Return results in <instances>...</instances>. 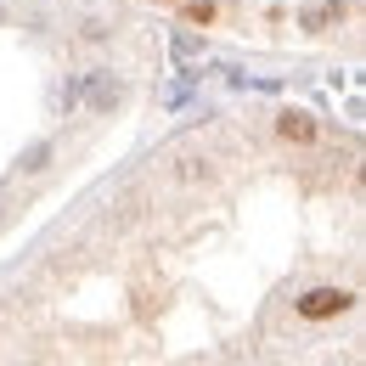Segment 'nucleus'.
Returning <instances> with one entry per match:
<instances>
[{
    "instance_id": "obj_1",
    "label": "nucleus",
    "mask_w": 366,
    "mask_h": 366,
    "mask_svg": "<svg viewBox=\"0 0 366 366\" xmlns=\"http://www.w3.org/2000/svg\"><path fill=\"white\" fill-rule=\"evenodd\" d=\"M293 310H299L305 321H338V316H350V310H355V293L327 282V287H310V293H299V299H293Z\"/></svg>"
},
{
    "instance_id": "obj_2",
    "label": "nucleus",
    "mask_w": 366,
    "mask_h": 366,
    "mask_svg": "<svg viewBox=\"0 0 366 366\" xmlns=\"http://www.w3.org/2000/svg\"><path fill=\"white\" fill-rule=\"evenodd\" d=\"M276 136L287 141V147H310V141L321 136V124L305 113V107H282V113H276Z\"/></svg>"
},
{
    "instance_id": "obj_3",
    "label": "nucleus",
    "mask_w": 366,
    "mask_h": 366,
    "mask_svg": "<svg viewBox=\"0 0 366 366\" xmlns=\"http://www.w3.org/2000/svg\"><path fill=\"white\" fill-rule=\"evenodd\" d=\"M181 17L192 29H214V23H220V6H214V0H181Z\"/></svg>"
},
{
    "instance_id": "obj_4",
    "label": "nucleus",
    "mask_w": 366,
    "mask_h": 366,
    "mask_svg": "<svg viewBox=\"0 0 366 366\" xmlns=\"http://www.w3.org/2000/svg\"><path fill=\"white\" fill-rule=\"evenodd\" d=\"M344 11H350L344 0H327V6H316V11L305 17V29H310V34H327V23H332V17H344Z\"/></svg>"
},
{
    "instance_id": "obj_5",
    "label": "nucleus",
    "mask_w": 366,
    "mask_h": 366,
    "mask_svg": "<svg viewBox=\"0 0 366 366\" xmlns=\"http://www.w3.org/2000/svg\"><path fill=\"white\" fill-rule=\"evenodd\" d=\"M0 17H6V11H0Z\"/></svg>"
}]
</instances>
